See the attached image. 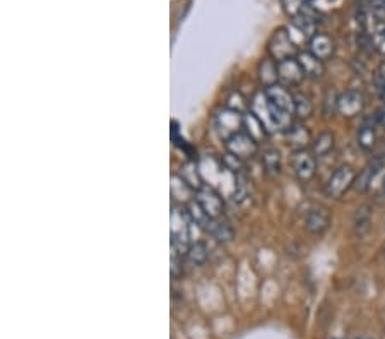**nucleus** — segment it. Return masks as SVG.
<instances>
[{
	"instance_id": "1",
	"label": "nucleus",
	"mask_w": 385,
	"mask_h": 339,
	"mask_svg": "<svg viewBox=\"0 0 385 339\" xmlns=\"http://www.w3.org/2000/svg\"><path fill=\"white\" fill-rule=\"evenodd\" d=\"M250 111L260 120V122H262V126L266 127L267 132H274V130L284 132L293 123L291 115L284 113V111L276 109V106L269 101V98L266 96L264 91L254 96V100H252L250 103Z\"/></svg>"
},
{
	"instance_id": "2",
	"label": "nucleus",
	"mask_w": 385,
	"mask_h": 339,
	"mask_svg": "<svg viewBox=\"0 0 385 339\" xmlns=\"http://www.w3.org/2000/svg\"><path fill=\"white\" fill-rule=\"evenodd\" d=\"M267 52L269 57H271L274 62H281L286 59H295L298 55V47L293 40V36L289 35L288 30L284 28H279L272 33V36L269 38L267 43Z\"/></svg>"
},
{
	"instance_id": "3",
	"label": "nucleus",
	"mask_w": 385,
	"mask_h": 339,
	"mask_svg": "<svg viewBox=\"0 0 385 339\" xmlns=\"http://www.w3.org/2000/svg\"><path fill=\"white\" fill-rule=\"evenodd\" d=\"M356 172L351 165H341L333 172L325 184V196L330 199H341L342 196L353 187Z\"/></svg>"
},
{
	"instance_id": "4",
	"label": "nucleus",
	"mask_w": 385,
	"mask_h": 339,
	"mask_svg": "<svg viewBox=\"0 0 385 339\" xmlns=\"http://www.w3.org/2000/svg\"><path fill=\"white\" fill-rule=\"evenodd\" d=\"M190 218L184 211H178L177 208L172 213V250L180 252V254H187L190 247Z\"/></svg>"
},
{
	"instance_id": "5",
	"label": "nucleus",
	"mask_w": 385,
	"mask_h": 339,
	"mask_svg": "<svg viewBox=\"0 0 385 339\" xmlns=\"http://www.w3.org/2000/svg\"><path fill=\"white\" fill-rule=\"evenodd\" d=\"M225 143H226V152L237 156V158L242 161L252 160L257 155V151H259V143L243 130L238 132V134L231 135L230 139L225 140Z\"/></svg>"
},
{
	"instance_id": "6",
	"label": "nucleus",
	"mask_w": 385,
	"mask_h": 339,
	"mask_svg": "<svg viewBox=\"0 0 385 339\" xmlns=\"http://www.w3.org/2000/svg\"><path fill=\"white\" fill-rule=\"evenodd\" d=\"M196 202L204 209V213L208 216L219 220L223 216V211H225V201H223L221 194L218 190H214L211 185H202L201 189L196 192Z\"/></svg>"
},
{
	"instance_id": "7",
	"label": "nucleus",
	"mask_w": 385,
	"mask_h": 339,
	"mask_svg": "<svg viewBox=\"0 0 385 339\" xmlns=\"http://www.w3.org/2000/svg\"><path fill=\"white\" fill-rule=\"evenodd\" d=\"M291 167L296 179L303 184H308L317 173V158L312 151L298 150L291 155Z\"/></svg>"
},
{
	"instance_id": "8",
	"label": "nucleus",
	"mask_w": 385,
	"mask_h": 339,
	"mask_svg": "<svg viewBox=\"0 0 385 339\" xmlns=\"http://www.w3.org/2000/svg\"><path fill=\"white\" fill-rule=\"evenodd\" d=\"M277 64V79L279 84L286 86V88H296L301 82L305 81V74L301 65L298 64L296 57L295 59H286L276 62Z\"/></svg>"
},
{
	"instance_id": "9",
	"label": "nucleus",
	"mask_w": 385,
	"mask_h": 339,
	"mask_svg": "<svg viewBox=\"0 0 385 339\" xmlns=\"http://www.w3.org/2000/svg\"><path fill=\"white\" fill-rule=\"evenodd\" d=\"M365 106V96L358 89H347L339 94L337 98V113L346 118H353L359 115Z\"/></svg>"
},
{
	"instance_id": "10",
	"label": "nucleus",
	"mask_w": 385,
	"mask_h": 339,
	"mask_svg": "<svg viewBox=\"0 0 385 339\" xmlns=\"http://www.w3.org/2000/svg\"><path fill=\"white\" fill-rule=\"evenodd\" d=\"M264 93H266L269 101H271L276 109L284 111V113L291 115V117L295 115V94H293L286 86L277 82V84L271 86V88L264 89Z\"/></svg>"
},
{
	"instance_id": "11",
	"label": "nucleus",
	"mask_w": 385,
	"mask_h": 339,
	"mask_svg": "<svg viewBox=\"0 0 385 339\" xmlns=\"http://www.w3.org/2000/svg\"><path fill=\"white\" fill-rule=\"evenodd\" d=\"M216 129L223 138L230 139L231 135L238 134L243 129V115L237 110L225 109L216 117Z\"/></svg>"
},
{
	"instance_id": "12",
	"label": "nucleus",
	"mask_w": 385,
	"mask_h": 339,
	"mask_svg": "<svg viewBox=\"0 0 385 339\" xmlns=\"http://www.w3.org/2000/svg\"><path fill=\"white\" fill-rule=\"evenodd\" d=\"M305 226L313 237H322L330 226V213L327 208L322 206H316L306 213L305 218Z\"/></svg>"
},
{
	"instance_id": "13",
	"label": "nucleus",
	"mask_w": 385,
	"mask_h": 339,
	"mask_svg": "<svg viewBox=\"0 0 385 339\" xmlns=\"http://www.w3.org/2000/svg\"><path fill=\"white\" fill-rule=\"evenodd\" d=\"M284 139H286L288 146L293 148V151L308 150V146H312L313 143L310 129L301 122H293L291 126L284 130Z\"/></svg>"
},
{
	"instance_id": "14",
	"label": "nucleus",
	"mask_w": 385,
	"mask_h": 339,
	"mask_svg": "<svg viewBox=\"0 0 385 339\" xmlns=\"http://www.w3.org/2000/svg\"><path fill=\"white\" fill-rule=\"evenodd\" d=\"M384 165H385V158H384V156H375L374 160L368 161L367 167L363 168L362 172H359L358 175H356V179H355L353 187H355L356 192L365 194L367 190L370 189L372 182L375 180L376 173H379L380 170H382Z\"/></svg>"
},
{
	"instance_id": "15",
	"label": "nucleus",
	"mask_w": 385,
	"mask_h": 339,
	"mask_svg": "<svg viewBox=\"0 0 385 339\" xmlns=\"http://www.w3.org/2000/svg\"><path fill=\"white\" fill-rule=\"evenodd\" d=\"M308 48L313 55L318 57L322 62H325L336 53V41L333 40V36L325 35V33H317L308 41Z\"/></svg>"
},
{
	"instance_id": "16",
	"label": "nucleus",
	"mask_w": 385,
	"mask_h": 339,
	"mask_svg": "<svg viewBox=\"0 0 385 339\" xmlns=\"http://www.w3.org/2000/svg\"><path fill=\"white\" fill-rule=\"evenodd\" d=\"M296 60H298V64L301 65V69H303L306 79H320V77L325 74L324 62L318 59V57L313 55L310 50L298 53Z\"/></svg>"
},
{
	"instance_id": "17",
	"label": "nucleus",
	"mask_w": 385,
	"mask_h": 339,
	"mask_svg": "<svg viewBox=\"0 0 385 339\" xmlns=\"http://www.w3.org/2000/svg\"><path fill=\"white\" fill-rule=\"evenodd\" d=\"M376 144V120L375 117H367L363 118L362 126L358 130V146L363 151L370 152L374 151Z\"/></svg>"
},
{
	"instance_id": "18",
	"label": "nucleus",
	"mask_w": 385,
	"mask_h": 339,
	"mask_svg": "<svg viewBox=\"0 0 385 339\" xmlns=\"http://www.w3.org/2000/svg\"><path fill=\"white\" fill-rule=\"evenodd\" d=\"M334 146H336V135L334 132L330 130H324L313 139L312 143V152L316 155V158H325L333 152Z\"/></svg>"
},
{
	"instance_id": "19",
	"label": "nucleus",
	"mask_w": 385,
	"mask_h": 339,
	"mask_svg": "<svg viewBox=\"0 0 385 339\" xmlns=\"http://www.w3.org/2000/svg\"><path fill=\"white\" fill-rule=\"evenodd\" d=\"M355 235L358 238H365L372 230V211L370 206H362L356 209L355 221H353Z\"/></svg>"
},
{
	"instance_id": "20",
	"label": "nucleus",
	"mask_w": 385,
	"mask_h": 339,
	"mask_svg": "<svg viewBox=\"0 0 385 339\" xmlns=\"http://www.w3.org/2000/svg\"><path fill=\"white\" fill-rule=\"evenodd\" d=\"M259 81L264 86V89L271 88L279 82L277 79V64L272 59H264L259 64Z\"/></svg>"
},
{
	"instance_id": "21",
	"label": "nucleus",
	"mask_w": 385,
	"mask_h": 339,
	"mask_svg": "<svg viewBox=\"0 0 385 339\" xmlns=\"http://www.w3.org/2000/svg\"><path fill=\"white\" fill-rule=\"evenodd\" d=\"M260 160H262V168L267 175L271 177L279 175L283 163H281V152L277 151L276 148H266Z\"/></svg>"
},
{
	"instance_id": "22",
	"label": "nucleus",
	"mask_w": 385,
	"mask_h": 339,
	"mask_svg": "<svg viewBox=\"0 0 385 339\" xmlns=\"http://www.w3.org/2000/svg\"><path fill=\"white\" fill-rule=\"evenodd\" d=\"M185 259L187 262L192 264V266H204L209 259V249L204 242L197 240V242L190 243V247L187 249V254H185Z\"/></svg>"
},
{
	"instance_id": "23",
	"label": "nucleus",
	"mask_w": 385,
	"mask_h": 339,
	"mask_svg": "<svg viewBox=\"0 0 385 339\" xmlns=\"http://www.w3.org/2000/svg\"><path fill=\"white\" fill-rule=\"evenodd\" d=\"M243 129H247L245 130L247 134L252 135L257 143H260V140L269 134V132L266 130V127L262 126V122H260V120L257 118L252 111H248L247 115H243Z\"/></svg>"
},
{
	"instance_id": "24",
	"label": "nucleus",
	"mask_w": 385,
	"mask_h": 339,
	"mask_svg": "<svg viewBox=\"0 0 385 339\" xmlns=\"http://www.w3.org/2000/svg\"><path fill=\"white\" fill-rule=\"evenodd\" d=\"M209 235L213 238H216L219 243H230L235 237V231L231 228V225L228 221H223L221 218L219 220H214L213 226H211Z\"/></svg>"
},
{
	"instance_id": "25",
	"label": "nucleus",
	"mask_w": 385,
	"mask_h": 339,
	"mask_svg": "<svg viewBox=\"0 0 385 339\" xmlns=\"http://www.w3.org/2000/svg\"><path fill=\"white\" fill-rule=\"evenodd\" d=\"M178 175L182 177V179H184L185 182H187V184L190 185V187H192L194 190H197L202 187V185H204V180H202V177H201V173H199V168H197V165L194 163V161H189V163H185L184 167H182L180 170V173H178Z\"/></svg>"
},
{
	"instance_id": "26",
	"label": "nucleus",
	"mask_w": 385,
	"mask_h": 339,
	"mask_svg": "<svg viewBox=\"0 0 385 339\" xmlns=\"http://www.w3.org/2000/svg\"><path fill=\"white\" fill-rule=\"evenodd\" d=\"M295 94V115L298 118H308L312 117L313 113V101L310 100L308 94L301 93V91H298Z\"/></svg>"
},
{
	"instance_id": "27",
	"label": "nucleus",
	"mask_w": 385,
	"mask_h": 339,
	"mask_svg": "<svg viewBox=\"0 0 385 339\" xmlns=\"http://www.w3.org/2000/svg\"><path fill=\"white\" fill-rule=\"evenodd\" d=\"M281 4H283V9L289 18H296L298 14H301L306 7L310 6L308 0H281Z\"/></svg>"
},
{
	"instance_id": "28",
	"label": "nucleus",
	"mask_w": 385,
	"mask_h": 339,
	"mask_svg": "<svg viewBox=\"0 0 385 339\" xmlns=\"http://www.w3.org/2000/svg\"><path fill=\"white\" fill-rule=\"evenodd\" d=\"M337 94L334 91H329L324 98V117L330 118L334 113H337Z\"/></svg>"
},
{
	"instance_id": "29",
	"label": "nucleus",
	"mask_w": 385,
	"mask_h": 339,
	"mask_svg": "<svg viewBox=\"0 0 385 339\" xmlns=\"http://www.w3.org/2000/svg\"><path fill=\"white\" fill-rule=\"evenodd\" d=\"M184 254L180 252L172 250V276L173 279H178L182 274H184Z\"/></svg>"
},
{
	"instance_id": "30",
	"label": "nucleus",
	"mask_w": 385,
	"mask_h": 339,
	"mask_svg": "<svg viewBox=\"0 0 385 339\" xmlns=\"http://www.w3.org/2000/svg\"><path fill=\"white\" fill-rule=\"evenodd\" d=\"M223 167L226 170H231L233 173H242L243 168V161L238 160L237 156L230 155V152H226L225 156H223Z\"/></svg>"
},
{
	"instance_id": "31",
	"label": "nucleus",
	"mask_w": 385,
	"mask_h": 339,
	"mask_svg": "<svg viewBox=\"0 0 385 339\" xmlns=\"http://www.w3.org/2000/svg\"><path fill=\"white\" fill-rule=\"evenodd\" d=\"M374 84H375V88L379 89V93H382V91L385 89V62H382V64L376 67L374 74Z\"/></svg>"
},
{
	"instance_id": "32",
	"label": "nucleus",
	"mask_w": 385,
	"mask_h": 339,
	"mask_svg": "<svg viewBox=\"0 0 385 339\" xmlns=\"http://www.w3.org/2000/svg\"><path fill=\"white\" fill-rule=\"evenodd\" d=\"M382 126H384V129H385V110H384V113H382Z\"/></svg>"
},
{
	"instance_id": "33",
	"label": "nucleus",
	"mask_w": 385,
	"mask_h": 339,
	"mask_svg": "<svg viewBox=\"0 0 385 339\" xmlns=\"http://www.w3.org/2000/svg\"><path fill=\"white\" fill-rule=\"evenodd\" d=\"M380 96H382V101L385 103V89L382 91V93H380Z\"/></svg>"
},
{
	"instance_id": "34",
	"label": "nucleus",
	"mask_w": 385,
	"mask_h": 339,
	"mask_svg": "<svg viewBox=\"0 0 385 339\" xmlns=\"http://www.w3.org/2000/svg\"><path fill=\"white\" fill-rule=\"evenodd\" d=\"M382 192L385 194V179H384V184H382Z\"/></svg>"
},
{
	"instance_id": "35",
	"label": "nucleus",
	"mask_w": 385,
	"mask_h": 339,
	"mask_svg": "<svg viewBox=\"0 0 385 339\" xmlns=\"http://www.w3.org/2000/svg\"><path fill=\"white\" fill-rule=\"evenodd\" d=\"M382 254H384V259H385V243H384V249H382Z\"/></svg>"
},
{
	"instance_id": "36",
	"label": "nucleus",
	"mask_w": 385,
	"mask_h": 339,
	"mask_svg": "<svg viewBox=\"0 0 385 339\" xmlns=\"http://www.w3.org/2000/svg\"><path fill=\"white\" fill-rule=\"evenodd\" d=\"M356 339H368V338H356Z\"/></svg>"
}]
</instances>
